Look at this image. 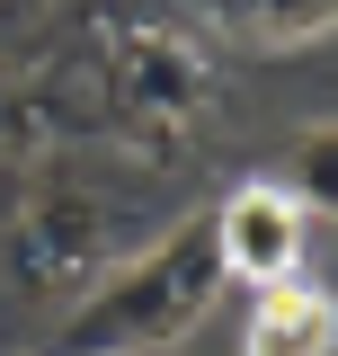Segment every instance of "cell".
Here are the masks:
<instances>
[{"instance_id": "1", "label": "cell", "mask_w": 338, "mask_h": 356, "mask_svg": "<svg viewBox=\"0 0 338 356\" xmlns=\"http://www.w3.org/2000/svg\"><path fill=\"white\" fill-rule=\"evenodd\" d=\"M107 36L81 44V98L89 134H116L143 170H187L205 125L223 116V72L178 18H98Z\"/></svg>"}, {"instance_id": "2", "label": "cell", "mask_w": 338, "mask_h": 356, "mask_svg": "<svg viewBox=\"0 0 338 356\" xmlns=\"http://www.w3.org/2000/svg\"><path fill=\"white\" fill-rule=\"evenodd\" d=\"M214 294H223V259H214V214H178L152 232L125 267H107L89 285L72 321H54L27 356H169L205 330Z\"/></svg>"}, {"instance_id": "3", "label": "cell", "mask_w": 338, "mask_h": 356, "mask_svg": "<svg viewBox=\"0 0 338 356\" xmlns=\"http://www.w3.org/2000/svg\"><path fill=\"white\" fill-rule=\"evenodd\" d=\"M143 250V214L98 178H36L0 232V303H63L81 276H107Z\"/></svg>"}, {"instance_id": "4", "label": "cell", "mask_w": 338, "mask_h": 356, "mask_svg": "<svg viewBox=\"0 0 338 356\" xmlns=\"http://www.w3.org/2000/svg\"><path fill=\"white\" fill-rule=\"evenodd\" d=\"M205 214H214V259H223V285L241 276L250 294H267V285L303 276L312 214H303V205L276 187V178H241V187H223Z\"/></svg>"}, {"instance_id": "5", "label": "cell", "mask_w": 338, "mask_h": 356, "mask_svg": "<svg viewBox=\"0 0 338 356\" xmlns=\"http://www.w3.org/2000/svg\"><path fill=\"white\" fill-rule=\"evenodd\" d=\"M241 356H338V294L312 267L285 276V285H267V294H250Z\"/></svg>"}, {"instance_id": "6", "label": "cell", "mask_w": 338, "mask_h": 356, "mask_svg": "<svg viewBox=\"0 0 338 356\" xmlns=\"http://www.w3.org/2000/svg\"><path fill=\"white\" fill-rule=\"evenodd\" d=\"M196 27H214L223 44H250V54H312L338 36V9H258V0H223L196 9Z\"/></svg>"}, {"instance_id": "7", "label": "cell", "mask_w": 338, "mask_h": 356, "mask_svg": "<svg viewBox=\"0 0 338 356\" xmlns=\"http://www.w3.org/2000/svg\"><path fill=\"white\" fill-rule=\"evenodd\" d=\"M276 187L294 196L303 214H330V222H338V116H330V125H303L294 143H285Z\"/></svg>"}]
</instances>
